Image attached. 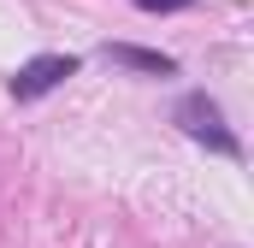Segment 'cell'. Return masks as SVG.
Segmentation results:
<instances>
[{
	"mask_svg": "<svg viewBox=\"0 0 254 248\" xmlns=\"http://www.w3.org/2000/svg\"><path fill=\"white\" fill-rule=\"evenodd\" d=\"M172 119H178V130H184V136H195V142H207V148H219V154H231V160L243 154V142H237V136L225 130V107H219V101H213L207 89H195V95H184Z\"/></svg>",
	"mask_w": 254,
	"mask_h": 248,
	"instance_id": "obj_1",
	"label": "cell"
},
{
	"mask_svg": "<svg viewBox=\"0 0 254 248\" xmlns=\"http://www.w3.org/2000/svg\"><path fill=\"white\" fill-rule=\"evenodd\" d=\"M65 77H77V60L71 54H36V60L18 65V77H12V101H42V95H54Z\"/></svg>",
	"mask_w": 254,
	"mask_h": 248,
	"instance_id": "obj_2",
	"label": "cell"
},
{
	"mask_svg": "<svg viewBox=\"0 0 254 248\" xmlns=\"http://www.w3.org/2000/svg\"><path fill=\"white\" fill-rule=\"evenodd\" d=\"M113 65H125V71H148V77H172L178 71V60L172 54H154V48H130V42H107L101 48Z\"/></svg>",
	"mask_w": 254,
	"mask_h": 248,
	"instance_id": "obj_3",
	"label": "cell"
},
{
	"mask_svg": "<svg viewBox=\"0 0 254 248\" xmlns=\"http://www.w3.org/2000/svg\"><path fill=\"white\" fill-rule=\"evenodd\" d=\"M136 6H142V12H190L195 0H136Z\"/></svg>",
	"mask_w": 254,
	"mask_h": 248,
	"instance_id": "obj_4",
	"label": "cell"
}]
</instances>
